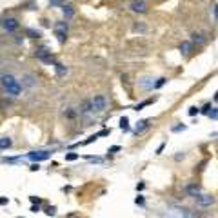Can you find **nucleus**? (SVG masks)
<instances>
[{
	"mask_svg": "<svg viewBox=\"0 0 218 218\" xmlns=\"http://www.w3.org/2000/svg\"><path fill=\"white\" fill-rule=\"evenodd\" d=\"M0 85L4 87V91L9 94V96H20L22 94V85L20 82L11 75V73H4V75H0Z\"/></svg>",
	"mask_w": 218,
	"mask_h": 218,
	"instance_id": "f257e3e1",
	"label": "nucleus"
},
{
	"mask_svg": "<svg viewBox=\"0 0 218 218\" xmlns=\"http://www.w3.org/2000/svg\"><path fill=\"white\" fill-rule=\"evenodd\" d=\"M107 98L104 94H96L94 98H91V105H93V113H104L107 109Z\"/></svg>",
	"mask_w": 218,
	"mask_h": 218,
	"instance_id": "f03ea898",
	"label": "nucleus"
},
{
	"mask_svg": "<svg viewBox=\"0 0 218 218\" xmlns=\"http://www.w3.org/2000/svg\"><path fill=\"white\" fill-rule=\"evenodd\" d=\"M55 35H56V38H58V42L60 44H64L65 42V38H67V22H58L56 26H55Z\"/></svg>",
	"mask_w": 218,
	"mask_h": 218,
	"instance_id": "7ed1b4c3",
	"label": "nucleus"
},
{
	"mask_svg": "<svg viewBox=\"0 0 218 218\" xmlns=\"http://www.w3.org/2000/svg\"><path fill=\"white\" fill-rule=\"evenodd\" d=\"M2 24V27H4V31L7 33H15L18 29V20L17 18H13V17H7V18H4V20L0 22Z\"/></svg>",
	"mask_w": 218,
	"mask_h": 218,
	"instance_id": "20e7f679",
	"label": "nucleus"
},
{
	"mask_svg": "<svg viewBox=\"0 0 218 218\" xmlns=\"http://www.w3.org/2000/svg\"><path fill=\"white\" fill-rule=\"evenodd\" d=\"M51 156V151H33V153H27V158L35 162V164H38L42 160H47Z\"/></svg>",
	"mask_w": 218,
	"mask_h": 218,
	"instance_id": "39448f33",
	"label": "nucleus"
},
{
	"mask_svg": "<svg viewBox=\"0 0 218 218\" xmlns=\"http://www.w3.org/2000/svg\"><path fill=\"white\" fill-rule=\"evenodd\" d=\"M35 56H36L38 60H42V62H47V64L53 62L51 51H47V47H40V49H36V51H35Z\"/></svg>",
	"mask_w": 218,
	"mask_h": 218,
	"instance_id": "423d86ee",
	"label": "nucleus"
},
{
	"mask_svg": "<svg viewBox=\"0 0 218 218\" xmlns=\"http://www.w3.org/2000/svg\"><path fill=\"white\" fill-rule=\"evenodd\" d=\"M196 204L200 207H209V206H213L215 204V198L211 196V195H198L196 196Z\"/></svg>",
	"mask_w": 218,
	"mask_h": 218,
	"instance_id": "0eeeda50",
	"label": "nucleus"
},
{
	"mask_svg": "<svg viewBox=\"0 0 218 218\" xmlns=\"http://www.w3.org/2000/svg\"><path fill=\"white\" fill-rule=\"evenodd\" d=\"M129 9L135 11V13H145V11H147V6H145L144 0H133V2L129 4Z\"/></svg>",
	"mask_w": 218,
	"mask_h": 218,
	"instance_id": "6e6552de",
	"label": "nucleus"
},
{
	"mask_svg": "<svg viewBox=\"0 0 218 218\" xmlns=\"http://www.w3.org/2000/svg\"><path fill=\"white\" fill-rule=\"evenodd\" d=\"M78 113L80 114H89L93 113V105H91V100H85L80 107H78Z\"/></svg>",
	"mask_w": 218,
	"mask_h": 218,
	"instance_id": "1a4fd4ad",
	"label": "nucleus"
},
{
	"mask_svg": "<svg viewBox=\"0 0 218 218\" xmlns=\"http://www.w3.org/2000/svg\"><path fill=\"white\" fill-rule=\"evenodd\" d=\"M35 76H33V75H26V76H24V78H22V87H24V85H26V87H35Z\"/></svg>",
	"mask_w": 218,
	"mask_h": 218,
	"instance_id": "9d476101",
	"label": "nucleus"
},
{
	"mask_svg": "<svg viewBox=\"0 0 218 218\" xmlns=\"http://www.w3.org/2000/svg\"><path fill=\"white\" fill-rule=\"evenodd\" d=\"M53 65H55V71H56V75H58V76H65V75H67V67H65L64 64L55 62Z\"/></svg>",
	"mask_w": 218,
	"mask_h": 218,
	"instance_id": "9b49d317",
	"label": "nucleus"
},
{
	"mask_svg": "<svg viewBox=\"0 0 218 218\" xmlns=\"http://www.w3.org/2000/svg\"><path fill=\"white\" fill-rule=\"evenodd\" d=\"M191 49H193V42L186 40V42H182V44H180V53L189 55V53H191Z\"/></svg>",
	"mask_w": 218,
	"mask_h": 218,
	"instance_id": "f8f14e48",
	"label": "nucleus"
},
{
	"mask_svg": "<svg viewBox=\"0 0 218 218\" xmlns=\"http://www.w3.org/2000/svg\"><path fill=\"white\" fill-rule=\"evenodd\" d=\"M62 13H64V17H65V18H71L73 15H75V9H73L71 4H64V6H62Z\"/></svg>",
	"mask_w": 218,
	"mask_h": 218,
	"instance_id": "ddd939ff",
	"label": "nucleus"
},
{
	"mask_svg": "<svg viewBox=\"0 0 218 218\" xmlns=\"http://www.w3.org/2000/svg\"><path fill=\"white\" fill-rule=\"evenodd\" d=\"M187 195H189V196H193V198H196L198 195H200V187L198 186H195V184H193V186H187Z\"/></svg>",
	"mask_w": 218,
	"mask_h": 218,
	"instance_id": "4468645a",
	"label": "nucleus"
},
{
	"mask_svg": "<svg viewBox=\"0 0 218 218\" xmlns=\"http://www.w3.org/2000/svg\"><path fill=\"white\" fill-rule=\"evenodd\" d=\"M149 124H151V120H149V118L140 120V122H138V125H136V133H142L144 129H147V127H149Z\"/></svg>",
	"mask_w": 218,
	"mask_h": 218,
	"instance_id": "2eb2a0df",
	"label": "nucleus"
},
{
	"mask_svg": "<svg viewBox=\"0 0 218 218\" xmlns=\"http://www.w3.org/2000/svg\"><path fill=\"white\" fill-rule=\"evenodd\" d=\"M11 144H13V140H11L9 136H2L0 138V149H9Z\"/></svg>",
	"mask_w": 218,
	"mask_h": 218,
	"instance_id": "dca6fc26",
	"label": "nucleus"
},
{
	"mask_svg": "<svg viewBox=\"0 0 218 218\" xmlns=\"http://www.w3.org/2000/svg\"><path fill=\"white\" fill-rule=\"evenodd\" d=\"M191 42H193V44H204L206 38H204L202 33H193V35H191Z\"/></svg>",
	"mask_w": 218,
	"mask_h": 218,
	"instance_id": "f3484780",
	"label": "nucleus"
},
{
	"mask_svg": "<svg viewBox=\"0 0 218 218\" xmlns=\"http://www.w3.org/2000/svg\"><path fill=\"white\" fill-rule=\"evenodd\" d=\"M140 85H142V89H153L155 87V82L151 78H142L140 80Z\"/></svg>",
	"mask_w": 218,
	"mask_h": 218,
	"instance_id": "a211bd4d",
	"label": "nucleus"
},
{
	"mask_svg": "<svg viewBox=\"0 0 218 218\" xmlns=\"http://www.w3.org/2000/svg\"><path fill=\"white\" fill-rule=\"evenodd\" d=\"M120 129L122 131H129V120H127V116H122L120 118Z\"/></svg>",
	"mask_w": 218,
	"mask_h": 218,
	"instance_id": "6ab92c4d",
	"label": "nucleus"
},
{
	"mask_svg": "<svg viewBox=\"0 0 218 218\" xmlns=\"http://www.w3.org/2000/svg\"><path fill=\"white\" fill-rule=\"evenodd\" d=\"M27 36H31V38H40V31H35V29H27Z\"/></svg>",
	"mask_w": 218,
	"mask_h": 218,
	"instance_id": "aec40b11",
	"label": "nucleus"
},
{
	"mask_svg": "<svg viewBox=\"0 0 218 218\" xmlns=\"http://www.w3.org/2000/svg\"><path fill=\"white\" fill-rule=\"evenodd\" d=\"M166 82H167V78H166V76H162V78H158V80L155 82V87L158 89V87H162V85H164Z\"/></svg>",
	"mask_w": 218,
	"mask_h": 218,
	"instance_id": "412c9836",
	"label": "nucleus"
},
{
	"mask_svg": "<svg viewBox=\"0 0 218 218\" xmlns=\"http://www.w3.org/2000/svg\"><path fill=\"white\" fill-rule=\"evenodd\" d=\"M151 102H153V100H151V98H149V100H144V102H142V104H138V105H136V111H140V109H142V107H145V105H149V104H151Z\"/></svg>",
	"mask_w": 218,
	"mask_h": 218,
	"instance_id": "4be33fe9",
	"label": "nucleus"
},
{
	"mask_svg": "<svg viewBox=\"0 0 218 218\" xmlns=\"http://www.w3.org/2000/svg\"><path fill=\"white\" fill-rule=\"evenodd\" d=\"M209 118H213V120H216L218 118V107H215L213 111H209Z\"/></svg>",
	"mask_w": 218,
	"mask_h": 218,
	"instance_id": "5701e85b",
	"label": "nucleus"
},
{
	"mask_svg": "<svg viewBox=\"0 0 218 218\" xmlns=\"http://www.w3.org/2000/svg\"><path fill=\"white\" fill-rule=\"evenodd\" d=\"M76 158H78V155H76V153H67V155H65V160H69V162L76 160Z\"/></svg>",
	"mask_w": 218,
	"mask_h": 218,
	"instance_id": "b1692460",
	"label": "nucleus"
},
{
	"mask_svg": "<svg viewBox=\"0 0 218 218\" xmlns=\"http://www.w3.org/2000/svg\"><path fill=\"white\" fill-rule=\"evenodd\" d=\"M198 113H200L198 107H189V114H191V116H195V114H198Z\"/></svg>",
	"mask_w": 218,
	"mask_h": 218,
	"instance_id": "393cba45",
	"label": "nucleus"
},
{
	"mask_svg": "<svg viewBox=\"0 0 218 218\" xmlns=\"http://www.w3.org/2000/svg\"><path fill=\"white\" fill-rule=\"evenodd\" d=\"M211 109H213V107H211V104H206V105H204V109H202V113H204V114H209V111H211Z\"/></svg>",
	"mask_w": 218,
	"mask_h": 218,
	"instance_id": "a878e982",
	"label": "nucleus"
},
{
	"mask_svg": "<svg viewBox=\"0 0 218 218\" xmlns=\"http://www.w3.org/2000/svg\"><path fill=\"white\" fill-rule=\"evenodd\" d=\"M46 213H47L49 216H55V213H56V209H55V207H47V209H46Z\"/></svg>",
	"mask_w": 218,
	"mask_h": 218,
	"instance_id": "bb28decb",
	"label": "nucleus"
},
{
	"mask_svg": "<svg viewBox=\"0 0 218 218\" xmlns=\"http://www.w3.org/2000/svg\"><path fill=\"white\" fill-rule=\"evenodd\" d=\"M184 129H186V125L182 124V125H177V127H173V131H175V133H177V131H184Z\"/></svg>",
	"mask_w": 218,
	"mask_h": 218,
	"instance_id": "cd10ccee",
	"label": "nucleus"
},
{
	"mask_svg": "<svg viewBox=\"0 0 218 218\" xmlns=\"http://www.w3.org/2000/svg\"><path fill=\"white\" fill-rule=\"evenodd\" d=\"M116 151H120V145H113V147L109 149V153H116Z\"/></svg>",
	"mask_w": 218,
	"mask_h": 218,
	"instance_id": "c85d7f7f",
	"label": "nucleus"
},
{
	"mask_svg": "<svg viewBox=\"0 0 218 218\" xmlns=\"http://www.w3.org/2000/svg\"><path fill=\"white\" fill-rule=\"evenodd\" d=\"M136 204H138V206H144V198L142 196H136V200H135Z\"/></svg>",
	"mask_w": 218,
	"mask_h": 218,
	"instance_id": "c756f323",
	"label": "nucleus"
},
{
	"mask_svg": "<svg viewBox=\"0 0 218 218\" xmlns=\"http://www.w3.org/2000/svg\"><path fill=\"white\" fill-rule=\"evenodd\" d=\"M4 204H7V198H6V196L0 198V206H4Z\"/></svg>",
	"mask_w": 218,
	"mask_h": 218,
	"instance_id": "7c9ffc66",
	"label": "nucleus"
},
{
	"mask_svg": "<svg viewBox=\"0 0 218 218\" xmlns=\"http://www.w3.org/2000/svg\"><path fill=\"white\" fill-rule=\"evenodd\" d=\"M144 29H145L144 26H135V31H144Z\"/></svg>",
	"mask_w": 218,
	"mask_h": 218,
	"instance_id": "2f4dec72",
	"label": "nucleus"
},
{
	"mask_svg": "<svg viewBox=\"0 0 218 218\" xmlns=\"http://www.w3.org/2000/svg\"><path fill=\"white\" fill-rule=\"evenodd\" d=\"M215 18H216V20H218V4H216V6H215Z\"/></svg>",
	"mask_w": 218,
	"mask_h": 218,
	"instance_id": "473e14b6",
	"label": "nucleus"
},
{
	"mask_svg": "<svg viewBox=\"0 0 218 218\" xmlns=\"http://www.w3.org/2000/svg\"><path fill=\"white\" fill-rule=\"evenodd\" d=\"M215 100H218V93H216V94H215Z\"/></svg>",
	"mask_w": 218,
	"mask_h": 218,
	"instance_id": "72a5a7b5",
	"label": "nucleus"
}]
</instances>
